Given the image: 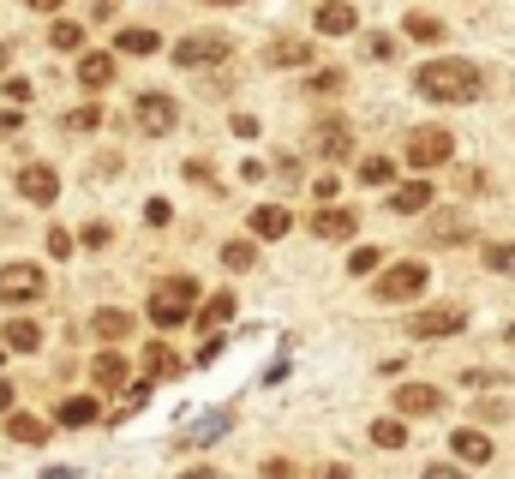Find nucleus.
<instances>
[{
	"label": "nucleus",
	"instance_id": "nucleus-34",
	"mask_svg": "<svg viewBox=\"0 0 515 479\" xmlns=\"http://www.w3.org/2000/svg\"><path fill=\"white\" fill-rule=\"evenodd\" d=\"M312 60V48H300V42H276L270 48V66H306Z\"/></svg>",
	"mask_w": 515,
	"mask_h": 479
},
{
	"label": "nucleus",
	"instance_id": "nucleus-47",
	"mask_svg": "<svg viewBox=\"0 0 515 479\" xmlns=\"http://www.w3.org/2000/svg\"><path fill=\"white\" fill-rule=\"evenodd\" d=\"M24 126V108H0V132H18Z\"/></svg>",
	"mask_w": 515,
	"mask_h": 479
},
{
	"label": "nucleus",
	"instance_id": "nucleus-54",
	"mask_svg": "<svg viewBox=\"0 0 515 479\" xmlns=\"http://www.w3.org/2000/svg\"><path fill=\"white\" fill-rule=\"evenodd\" d=\"M510 342H515V324H510Z\"/></svg>",
	"mask_w": 515,
	"mask_h": 479
},
{
	"label": "nucleus",
	"instance_id": "nucleus-2",
	"mask_svg": "<svg viewBox=\"0 0 515 479\" xmlns=\"http://www.w3.org/2000/svg\"><path fill=\"white\" fill-rule=\"evenodd\" d=\"M192 300H198V282H192V276H168V282L150 294V324H156V330L186 324V318H192Z\"/></svg>",
	"mask_w": 515,
	"mask_h": 479
},
{
	"label": "nucleus",
	"instance_id": "nucleus-49",
	"mask_svg": "<svg viewBox=\"0 0 515 479\" xmlns=\"http://www.w3.org/2000/svg\"><path fill=\"white\" fill-rule=\"evenodd\" d=\"M24 6H30V12H60L66 0H24Z\"/></svg>",
	"mask_w": 515,
	"mask_h": 479
},
{
	"label": "nucleus",
	"instance_id": "nucleus-22",
	"mask_svg": "<svg viewBox=\"0 0 515 479\" xmlns=\"http://www.w3.org/2000/svg\"><path fill=\"white\" fill-rule=\"evenodd\" d=\"M228 426H234V414H228V408H216V414H204V420H198L192 432H180V444H216V438H222Z\"/></svg>",
	"mask_w": 515,
	"mask_h": 479
},
{
	"label": "nucleus",
	"instance_id": "nucleus-36",
	"mask_svg": "<svg viewBox=\"0 0 515 479\" xmlns=\"http://www.w3.org/2000/svg\"><path fill=\"white\" fill-rule=\"evenodd\" d=\"M72 246H78V240H72L66 228H48V258H72Z\"/></svg>",
	"mask_w": 515,
	"mask_h": 479
},
{
	"label": "nucleus",
	"instance_id": "nucleus-51",
	"mask_svg": "<svg viewBox=\"0 0 515 479\" xmlns=\"http://www.w3.org/2000/svg\"><path fill=\"white\" fill-rule=\"evenodd\" d=\"M180 479H216V474L210 468H192V474H180Z\"/></svg>",
	"mask_w": 515,
	"mask_h": 479
},
{
	"label": "nucleus",
	"instance_id": "nucleus-17",
	"mask_svg": "<svg viewBox=\"0 0 515 479\" xmlns=\"http://www.w3.org/2000/svg\"><path fill=\"white\" fill-rule=\"evenodd\" d=\"M54 420H60V426H96L102 408H96V396H66V402L54 408Z\"/></svg>",
	"mask_w": 515,
	"mask_h": 479
},
{
	"label": "nucleus",
	"instance_id": "nucleus-3",
	"mask_svg": "<svg viewBox=\"0 0 515 479\" xmlns=\"http://www.w3.org/2000/svg\"><path fill=\"white\" fill-rule=\"evenodd\" d=\"M420 288H426V264H420V258H402V264H390V270L378 276V300H384V306L420 300Z\"/></svg>",
	"mask_w": 515,
	"mask_h": 479
},
{
	"label": "nucleus",
	"instance_id": "nucleus-29",
	"mask_svg": "<svg viewBox=\"0 0 515 479\" xmlns=\"http://www.w3.org/2000/svg\"><path fill=\"white\" fill-rule=\"evenodd\" d=\"M360 180H366V186H390V180H396V162H390V156H366V162H360Z\"/></svg>",
	"mask_w": 515,
	"mask_h": 479
},
{
	"label": "nucleus",
	"instance_id": "nucleus-12",
	"mask_svg": "<svg viewBox=\"0 0 515 479\" xmlns=\"http://www.w3.org/2000/svg\"><path fill=\"white\" fill-rule=\"evenodd\" d=\"M390 210H396V216H420V210H432V180H402V186L390 192Z\"/></svg>",
	"mask_w": 515,
	"mask_h": 479
},
{
	"label": "nucleus",
	"instance_id": "nucleus-46",
	"mask_svg": "<svg viewBox=\"0 0 515 479\" xmlns=\"http://www.w3.org/2000/svg\"><path fill=\"white\" fill-rule=\"evenodd\" d=\"M78 240H84V246H108V228H102V222H90V228H84Z\"/></svg>",
	"mask_w": 515,
	"mask_h": 479
},
{
	"label": "nucleus",
	"instance_id": "nucleus-14",
	"mask_svg": "<svg viewBox=\"0 0 515 479\" xmlns=\"http://www.w3.org/2000/svg\"><path fill=\"white\" fill-rule=\"evenodd\" d=\"M354 24H360V12H354L348 0H324V6H318V30H324V36H348Z\"/></svg>",
	"mask_w": 515,
	"mask_h": 479
},
{
	"label": "nucleus",
	"instance_id": "nucleus-39",
	"mask_svg": "<svg viewBox=\"0 0 515 479\" xmlns=\"http://www.w3.org/2000/svg\"><path fill=\"white\" fill-rule=\"evenodd\" d=\"M258 479H294V462H282V456H276V462H264V468H258Z\"/></svg>",
	"mask_w": 515,
	"mask_h": 479
},
{
	"label": "nucleus",
	"instance_id": "nucleus-1",
	"mask_svg": "<svg viewBox=\"0 0 515 479\" xmlns=\"http://www.w3.org/2000/svg\"><path fill=\"white\" fill-rule=\"evenodd\" d=\"M414 90H420L426 102H480V96H486V78H480L474 60L444 54V60H426V66L414 72Z\"/></svg>",
	"mask_w": 515,
	"mask_h": 479
},
{
	"label": "nucleus",
	"instance_id": "nucleus-5",
	"mask_svg": "<svg viewBox=\"0 0 515 479\" xmlns=\"http://www.w3.org/2000/svg\"><path fill=\"white\" fill-rule=\"evenodd\" d=\"M138 126H144L150 138L174 132V126H180V102H174L168 90H144V96H138Z\"/></svg>",
	"mask_w": 515,
	"mask_h": 479
},
{
	"label": "nucleus",
	"instance_id": "nucleus-53",
	"mask_svg": "<svg viewBox=\"0 0 515 479\" xmlns=\"http://www.w3.org/2000/svg\"><path fill=\"white\" fill-rule=\"evenodd\" d=\"M0 66H6V42H0Z\"/></svg>",
	"mask_w": 515,
	"mask_h": 479
},
{
	"label": "nucleus",
	"instance_id": "nucleus-24",
	"mask_svg": "<svg viewBox=\"0 0 515 479\" xmlns=\"http://www.w3.org/2000/svg\"><path fill=\"white\" fill-rule=\"evenodd\" d=\"M114 48L144 60V54H156V48H162V36H156V30H114Z\"/></svg>",
	"mask_w": 515,
	"mask_h": 479
},
{
	"label": "nucleus",
	"instance_id": "nucleus-27",
	"mask_svg": "<svg viewBox=\"0 0 515 479\" xmlns=\"http://www.w3.org/2000/svg\"><path fill=\"white\" fill-rule=\"evenodd\" d=\"M372 444H378V450H402V444H408V426H402L396 414H390V420H372Z\"/></svg>",
	"mask_w": 515,
	"mask_h": 479
},
{
	"label": "nucleus",
	"instance_id": "nucleus-13",
	"mask_svg": "<svg viewBox=\"0 0 515 479\" xmlns=\"http://www.w3.org/2000/svg\"><path fill=\"white\" fill-rule=\"evenodd\" d=\"M354 228H360L354 210H330V204H324V210L312 216V234H318V240H354Z\"/></svg>",
	"mask_w": 515,
	"mask_h": 479
},
{
	"label": "nucleus",
	"instance_id": "nucleus-8",
	"mask_svg": "<svg viewBox=\"0 0 515 479\" xmlns=\"http://www.w3.org/2000/svg\"><path fill=\"white\" fill-rule=\"evenodd\" d=\"M18 192H24V204L48 210V204L60 198V174H54L48 162H30V168H18Z\"/></svg>",
	"mask_w": 515,
	"mask_h": 479
},
{
	"label": "nucleus",
	"instance_id": "nucleus-50",
	"mask_svg": "<svg viewBox=\"0 0 515 479\" xmlns=\"http://www.w3.org/2000/svg\"><path fill=\"white\" fill-rule=\"evenodd\" d=\"M0 414H12V384H0Z\"/></svg>",
	"mask_w": 515,
	"mask_h": 479
},
{
	"label": "nucleus",
	"instance_id": "nucleus-20",
	"mask_svg": "<svg viewBox=\"0 0 515 479\" xmlns=\"http://www.w3.org/2000/svg\"><path fill=\"white\" fill-rule=\"evenodd\" d=\"M144 372H150L156 384H162V378H180V354H174L168 342H150V348H144Z\"/></svg>",
	"mask_w": 515,
	"mask_h": 479
},
{
	"label": "nucleus",
	"instance_id": "nucleus-19",
	"mask_svg": "<svg viewBox=\"0 0 515 479\" xmlns=\"http://www.w3.org/2000/svg\"><path fill=\"white\" fill-rule=\"evenodd\" d=\"M90 330H96L102 342H120V336H132V312H120V306H102V312L90 318Z\"/></svg>",
	"mask_w": 515,
	"mask_h": 479
},
{
	"label": "nucleus",
	"instance_id": "nucleus-18",
	"mask_svg": "<svg viewBox=\"0 0 515 479\" xmlns=\"http://www.w3.org/2000/svg\"><path fill=\"white\" fill-rule=\"evenodd\" d=\"M78 84H84V90L114 84V54H84V60H78Z\"/></svg>",
	"mask_w": 515,
	"mask_h": 479
},
{
	"label": "nucleus",
	"instance_id": "nucleus-44",
	"mask_svg": "<svg viewBox=\"0 0 515 479\" xmlns=\"http://www.w3.org/2000/svg\"><path fill=\"white\" fill-rule=\"evenodd\" d=\"M366 48H372V60H390V54H396V42H390V36H372Z\"/></svg>",
	"mask_w": 515,
	"mask_h": 479
},
{
	"label": "nucleus",
	"instance_id": "nucleus-31",
	"mask_svg": "<svg viewBox=\"0 0 515 479\" xmlns=\"http://www.w3.org/2000/svg\"><path fill=\"white\" fill-rule=\"evenodd\" d=\"M486 270L515 276V240H492V246H486Z\"/></svg>",
	"mask_w": 515,
	"mask_h": 479
},
{
	"label": "nucleus",
	"instance_id": "nucleus-28",
	"mask_svg": "<svg viewBox=\"0 0 515 479\" xmlns=\"http://www.w3.org/2000/svg\"><path fill=\"white\" fill-rule=\"evenodd\" d=\"M402 30H408L414 42H444V24H438V18H426V12H408V18H402Z\"/></svg>",
	"mask_w": 515,
	"mask_h": 479
},
{
	"label": "nucleus",
	"instance_id": "nucleus-10",
	"mask_svg": "<svg viewBox=\"0 0 515 479\" xmlns=\"http://www.w3.org/2000/svg\"><path fill=\"white\" fill-rule=\"evenodd\" d=\"M396 420H414V414H438L444 408V390L438 384H396Z\"/></svg>",
	"mask_w": 515,
	"mask_h": 479
},
{
	"label": "nucleus",
	"instance_id": "nucleus-21",
	"mask_svg": "<svg viewBox=\"0 0 515 479\" xmlns=\"http://www.w3.org/2000/svg\"><path fill=\"white\" fill-rule=\"evenodd\" d=\"M6 438H12V444H30V450H36V444H48V426H42L36 414H6Z\"/></svg>",
	"mask_w": 515,
	"mask_h": 479
},
{
	"label": "nucleus",
	"instance_id": "nucleus-23",
	"mask_svg": "<svg viewBox=\"0 0 515 479\" xmlns=\"http://www.w3.org/2000/svg\"><path fill=\"white\" fill-rule=\"evenodd\" d=\"M450 450H456L462 462H474V468H480V462H492V438H486V432H456V438H450Z\"/></svg>",
	"mask_w": 515,
	"mask_h": 479
},
{
	"label": "nucleus",
	"instance_id": "nucleus-38",
	"mask_svg": "<svg viewBox=\"0 0 515 479\" xmlns=\"http://www.w3.org/2000/svg\"><path fill=\"white\" fill-rule=\"evenodd\" d=\"M144 222H150V228H168V204H162V198H150V204H144Z\"/></svg>",
	"mask_w": 515,
	"mask_h": 479
},
{
	"label": "nucleus",
	"instance_id": "nucleus-11",
	"mask_svg": "<svg viewBox=\"0 0 515 479\" xmlns=\"http://www.w3.org/2000/svg\"><path fill=\"white\" fill-rule=\"evenodd\" d=\"M228 54V36H186L174 48V66H216Z\"/></svg>",
	"mask_w": 515,
	"mask_h": 479
},
{
	"label": "nucleus",
	"instance_id": "nucleus-25",
	"mask_svg": "<svg viewBox=\"0 0 515 479\" xmlns=\"http://www.w3.org/2000/svg\"><path fill=\"white\" fill-rule=\"evenodd\" d=\"M90 378H96V384H108V390H114V384H126V360H120V348L96 354V360H90Z\"/></svg>",
	"mask_w": 515,
	"mask_h": 479
},
{
	"label": "nucleus",
	"instance_id": "nucleus-16",
	"mask_svg": "<svg viewBox=\"0 0 515 479\" xmlns=\"http://www.w3.org/2000/svg\"><path fill=\"white\" fill-rule=\"evenodd\" d=\"M0 348H6V354H36V348H42V330H36L30 318H12V324L0 330Z\"/></svg>",
	"mask_w": 515,
	"mask_h": 479
},
{
	"label": "nucleus",
	"instance_id": "nucleus-42",
	"mask_svg": "<svg viewBox=\"0 0 515 479\" xmlns=\"http://www.w3.org/2000/svg\"><path fill=\"white\" fill-rule=\"evenodd\" d=\"M336 192H342V186H336V174H324V180H318V186H312V198H318V204H330V198H336Z\"/></svg>",
	"mask_w": 515,
	"mask_h": 479
},
{
	"label": "nucleus",
	"instance_id": "nucleus-37",
	"mask_svg": "<svg viewBox=\"0 0 515 479\" xmlns=\"http://www.w3.org/2000/svg\"><path fill=\"white\" fill-rule=\"evenodd\" d=\"M348 270H354V276H366V270H378V246H360V252L348 258Z\"/></svg>",
	"mask_w": 515,
	"mask_h": 479
},
{
	"label": "nucleus",
	"instance_id": "nucleus-45",
	"mask_svg": "<svg viewBox=\"0 0 515 479\" xmlns=\"http://www.w3.org/2000/svg\"><path fill=\"white\" fill-rule=\"evenodd\" d=\"M186 180H210V192H216V174H210V162H186Z\"/></svg>",
	"mask_w": 515,
	"mask_h": 479
},
{
	"label": "nucleus",
	"instance_id": "nucleus-41",
	"mask_svg": "<svg viewBox=\"0 0 515 479\" xmlns=\"http://www.w3.org/2000/svg\"><path fill=\"white\" fill-rule=\"evenodd\" d=\"M234 138H258V114H234Z\"/></svg>",
	"mask_w": 515,
	"mask_h": 479
},
{
	"label": "nucleus",
	"instance_id": "nucleus-7",
	"mask_svg": "<svg viewBox=\"0 0 515 479\" xmlns=\"http://www.w3.org/2000/svg\"><path fill=\"white\" fill-rule=\"evenodd\" d=\"M312 150H318L324 162H348V156H354V126H348V120H318V126H312Z\"/></svg>",
	"mask_w": 515,
	"mask_h": 479
},
{
	"label": "nucleus",
	"instance_id": "nucleus-6",
	"mask_svg": "<svg viewBox=\"0 0 515 479\" xmlns=\"http://www.w3.org/2000/svg\"><path fill=\"white\" fill-rule=\"evenodd\" d=\"M450 150H456V138H450L444 126H420V132L408 138V162H414V168H438V162H450Z\"/></svg>",
	"mask_w": 515,
	"mask_h": 479
},
{
	"label": "nucleus",
	"instance_id": "nucleus-30",
	"mask_svg": "<svg viewBox=\"0 0 515 479\" xmlns=\"http://www.w3.org/2000/svg\"><path fill=\"white\" fill-rule=\"evenodd\" d=\"M222 264H228V270H252V264H258V246H252V240H228V246H222Z\"/></svg>",
	"mask_w": 515,
	"mask_h": 479
},
{
	"label": "nucleus",
	"instance_id": "nucleus-32",
	"mask_svg": "<svg viewBox=\"0 0 515 479\" xmlns=\"http://www.w3.org/2000/svg\"><path fill=\"white\" fill-rule=\"evenodd\" d=\"M96 126H102V108H96V102H78V108L66 114V132H96Z\"/></svg>",
	"mask_w": 515,
	"mask_h": 479
},
{
	"label": "nucleus",
	"instance_id": "nucleus-35",
	"mask_svg": "<svg viewBox=\"0 0 515 479\" xmlns=\"http://www.w3.org/2000/svg\"><path fill=\"white\" fill-rule=\"evenodd\" d=\"M456 234H468V222H462V216H444V222H432V240H438V246H456Z\"/></svg>",
	"mask_w": 515,
	"mask_h": 479
},
{
	"label": "nucleus",
	"instance_id": "nucleus-48",
	"mask_svg": "<svg viewBox=\"0 0 515 479\" xmlns=\"http://www.w3.org/2000/svg\"><path fill=\"white\" fill-rule=\"evenodd\" d=\"M318 479H354V474H348L342 462H330V468H318Z\"/></svg>",
	"mask_w": 515,
	"mask_h": 479
},
{
	"label": "nucleus",
	"instance_id": "nucleus-52",
	"mask_svg": "<svg viewBox=\"0 0 515 479\" xmlns=\"http://www.w3.org/2000/svg\"><path fill=\"white\" fill-rule=\"evenodd\" d=\"M204 6H240V0H204Z\"/></svg>",
	"mask_w": 515,
	"mask_h": 479
},
{
	"label": "nucleus",
	"instance_id": "nucleus-55",
	"mask_svg": "<svg viewBox=\"0 0 515 479\" xmlns=\"http://www.w3.org/2000/svg\"><path fill=\"white\" fill-rule=\"evenodd\" d=\"M0 360H6V348H0Z\"/></svg>",
	"mask_w": 515,
	"mask_h": 479
},
{
	"label": "nucleus",
	"instance_id": "nucleus-4",
	"mask_svg": "<svg viewBox=\"0 0 515 479\" xmlns=\"http://www.w3.org/2000/svg\"><path fill=\"white\" fill-rule=\"evenodd\" d=\"M42 294H48V282H42L36 264H6V270H0V300H6V306H30V300H42Z\"/></svg>",
	"mask_w": 515,
	"mask_h": 479
},
{
	"label": "nucleus",
	"instance_id": "nucleus-26",
	"mask_svg": "<svg viewBox=\"0 0 515 479\" xmlns=\"http://www.w3.org/2000/svg\"><path fill=\"white\" fill-rule=\"evenodd\" d=\"M228 318H234V294H228V288H222V294H210V306H204V312H198V330H204V336H210V330H216V324H228Z\"/></svg>",
	"mask_w": 515,
	"mask_h": 479
},
{
	"label": "nucleus",
	"instance_id": "nucleus-15",
	"mask_svg": "<svg viewBox=\"0 0 515 479\" xmlns=\"http://www.w3.org/2000/svg\"><path fill=\"white\" fill-rule=\"evenodd\" d=\"M288 228H294V216H288L282 204H258V210H252V234H258V240H282Z\"/></svg>",
	"mask_w": 515,
	"mask_h": 479
},
{
	"label": "nucleus",
	"instance_id": "nucleus-9",
	"mask_svg": "<svg viewBox=\"0 0 515 479\" xmlns=\"http://www.w3.org/2000/svg\"><path fill=\"white\" fill-rule=\"evenodd\" d=\"M468 324V312L462 306H432V312H420L414 324H408V336H426V342H444V336H456Z\"/></svg>",
	"mask_w": 515,
	"mask_h": 479
},
{
	"label": "nucleus",
	"instance_id": "nucleus-43",
	"mask_svg": "<svg viewBox=\"0 0 515 479\" xmlns=\"http://www.w3.org/2000/svg\"><path fill=\"white\" fill-rule=\"evenodd\" d=\"M420 479H468V474H462V468H450V462H432Z\"/></svg>",
	"mask_w": 515,
	"mask_h": 479
},
{
	"label": "nucleus",
	"instance_id": "nucleus-33",
	"mask_svg": "<svg viewBox=\"0 0 515 479\" xmlns=\"http://www.w3.org/2000/svg\"><path fill=\"white\" fill-rule=\"evenodd\" d=\"M48 42H54V48H78V42H84V24H72V18H54Z\"/></svg>",
	"mask_w": 515,
	"mask_h": 479
},
{
	"label": "nucleus",
	"instance_id": "nucleus-40",
	"mask_svg": "<svg viewBox=\"0 0 515 479\" xmlns=\"http://www.w3.org/2000/svg\"><path fill=\"white\" fill-rule=\"evenodd\" d=\"M0 96H12V108H24V96H30V84H24V78H6V90H0Z\"/></svg>",
	"mask_w": 515,
	"mask_h": 479
}]
</instances>
